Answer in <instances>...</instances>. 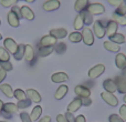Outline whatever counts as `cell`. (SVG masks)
Returning <instances> with one entry per match:
<instances>
[{
	"label": "cell",
	"mask_w": 126,
	"mask_h": 122,
	"mask_svg": "<svg viewBox=\"0 0 126 122\" xmlns=\"http://www.w3.org/2000/svg\"><path fill=\"white\" fill-rule=\"evenodd\" d=\"M54 50L57 51L58 53H64L66 51V44L63 43V42H59V43L55 44Z\"/></svg>",
	"instance_id": "cell-38"
},
{
	"label": "cell",
	"mask_w": 126,
	"mask_h": 122,
	"mask_svg": "<svg viewBox=\"0 0 126 122\" xmlns=\"http://www.w3.org/2000/svg\"><path fill=\"white\" fill-rule=\"evenodd\" d=\"M75 122H86V119L83 114H80V116L75 117Z\"/></svg>",
	"instance_id": "cell-50"
},
{
	"label": "cell",
	"mask_w": 126,
	"mask_h": 122,
	"mask_svg": "<svg viewBox=\"0 0 126 122\" xmlns=\"http://www.w3.org/2000/svg\"><path fill=\"white\" fill-rule=\"evenodd\" d=\"M83 105V102H82V99L79 98V97H76L75 99H73V100L71 101V102L67 104V112H70V113H74V112L79 111L80 110V108Z\"/></svg>",
	"instance_id": "cell-9"
},
{
	"label": "cell",
	"mask_w": 126,
	"mask_h": 122,
	"mask_svg": "<svg viewBox=\"0 0 126 122\" xmlns=\"http://www.w3.org/2000/svg\"><path fill=\"white\" fill-rule=\"evenodd\" d=\"M31 101L29 100L28 98L27 99H24V100H22V101H18V103H17V108H18V110H23V109H27V108H29L31 105Z\"/></svg>",
	"instance_id": "cell-36"
},
{
	"label": "cell",
	"mask_w": 126,
	"mask_h": 122,
	"mask_svg": "<svg viewBox=\"0 0 126 122\" xmlns=\"http://www.w3.org/2000/svg\"><path fill=\"white\" fill-rule=\"evenodd\" d=\"M18 112V108H17V104L12 102H7V103H3V111H2V114L6 116L7 118H10L13 113H17Z\"/></svg>",
	"instance_id": "cell-11"
},
{
	"label": "cell",
	"mask_w": 126,
	"mask_h": 122,
	"mask_svg": "<svg viewBox=\"0 0 126 122\" xmlns=\"http://www.w3.org/2000/svg\"><path fill=\"white\" fill-rule=\"evenodd\" d=\"M1 39H2V35L0 33V41H1Z\"/></svg>",
	"instance_id": "cell-57"
},
{
	"label": "cell",
	"mask_w": 126,
	"mask_h": 122,
	"mask_svg": "<svg viewBox=\"0 0 126 122\" xmlns=\"http://www.w3.org/2000/svg\"><path fill=\"white\" fill-rule=\"evenodd\" d=\"M82 102H83V105H85V107H90V105L92 104L91 98H83L82 99Z\"/></svg>",
	"instance_id": "cell-48"
},
{
	"label": "cell",
	"mask_w": 126,
	"mask_h": 122,
	"mask_svg": "<svg viewBox=\"0 0 126 122\" xmlns=\"http://www.w3.org/2000/svg\"><path fill=\"white\" fill-rule=\"evenodd\" d=\"M84 21H83L82 17H81V15L79 13L78 16L75 17V19H74V22H73V27L74 29H75V31H80L82 30L83 28H84Z\"/></svg>",
	"instance_id": "cell-32"
},
{
	"label": "cell",
	"mask_w": 126,
	"mask_h": 122,
	"mask_svg": "<svg viewBox=\"0 0 126 122\" xmlns=\"http://www.w3.org/2000/svg\"><path fill=\"white\" fill-rule=\"evenodd\" d=\"M69 80V76L65 72H55L51 76V81L53 83H63Z\"/></svg>",
	"instance_id": "cell-17"
},
{
	"label": "cell",
	"mask_w": 126,
	"mask_h": 122,
	"mask_svg": "<svg viewBox=\"0 0 126 122\" xmlns=\"http://www.w3.org/2000/svg\"><path fill=\"white\" fill-rule=\"evenodd\" d=\"M3 48L8 51L10 55H15L18 49V43L12 39V38H6L3 40Z\"/></svg>",
	"instance_id": "cell-8"
},
{
	"label": "cell",
	"mask_w": 126,
	"mask_h": 122,
	"mask_svg": "<svg viewBox=\"0 0 126 122\" xmlns=\"http://www.w3.org/2000/svg\"><path fill=\"white\" fill-rule=\"evenodd\" d=\"M104 72H105V65L102 64V63H98V64H95L93 68H91L89 70L87 76H89L90 79H96L102 76Z\"/></svg>",
	"instance_id": "cell-4"
},
{
	"label": "cell",
	"mask_w": 126,
	"mask_h": 122,
	"mask_svg": "<svg viewBox=\"0 0 126 122\" xmlns=\"http://www.w3.org/2000/svg\"><path fill=\"white\" fill-rule=\"evenodd\" d=\"M24 47H26V44H18V49L16 51V53L13 55V58L17 61H21L24 58Z\"/></svg>",
	"instance_id": "cell-31"
},
{
	"label": "cell",
	"mask_w": 126,
	"mask_h": 122,
	"mask_svg": "<svg viewBox=\"0 0 126 122\" xmlns=\"http://www.w3.org/2000/svg\"><path fill=\"white\" fill-rule=\"evenodd\" d=\"M0 26H1V20H0Z\"/></svg>",
	"instance_id": "cell-59"
},
{
	"label": "cell",
	"mask_w": 126,
	"mask_h": 122,
	"mask_svg": "<svg viewBox=\"0 0 126 122\" xmlns=\"http://www.w3.org/2000/svg\"><path fill=\"white\" fill-rule=\"evenodd\" d=\"M115 64L120 70L126 69V56L122 52H118L115 57Z\"/></svg>",
	"instance_id": "cell-22"
},
{
	"label": "cell",
	"mask_w": 126,
	"mask_h": 122,
	"mask_svg": "<svg viewBox=\"0 0 126 122\" xmlns=\"http://www.w3.org/2000/svg\"><path fill=\"white\" fill-rule=\"evenodd\" d=\"M92 16H100L103 15L105 12V7L103 6L100 2H93V3H90L89 7L86 9Z\"/></svg>",
	"instance_id": "cell-5"
},
{
	"label": "cell",
	"mask_w": 126,
	"mask_h": 122,
	"mask_svg": "<svg viewBox=\"0 0 126 122\" xmlns=\"http://www.w3.org/2000/svg\"><path fill=\"white\" fill-rule=\"evenodd\" d=\"M61 6V2L59 0H48L43 3V10L44 11H54V10H58Z\"/></svg>",
	"instance_id": "cell-13"
},
{
	"label": "cell",
	"mask_w": 126,
	"mask_h": 122,
	"mask_svg": "<svg viewBox=\"0 0 126 122\" xmlns=\"http://www.w3.org/2000/svg\"><path fill=\"white\" fill-rule=\"evenodd\" d=\"M69 40L73 43H79L82 41V33L79 31H73L69 35Z\"/></svg>",
	"instance_id": "cell-33"
},
{
	"label": "cell",
	"mask_w": 126,
	"mask_h": 122,
	"mask_svg": "<svg viewBox=\"0 0 126 122\" xmlns=\"http://www.w3.org/2000/svg\"><path fill=\"white\" fill-rule=\"evenodd\" d=\"M38 122H51V117L44 116V117H42V118H40L39 120H38Z\"/></svg>",
	"instance_id": "cell-51"
},
{
	"label": "cell",
	"mask_w": 126,
	"mask_h": 122,
	"mask_svg": "<svg viewBox=\"0 0 126 122\" xmlns=\"http://www.w3.org/2000/svg\"><path fill=\"white\" fill-rule=\"evenodd\" d=\"M0 91H1L7 98H9V99L15 98V97H13L15 90H12V87H11L9 83H1V84H0Z\"/></svg>",
	"instance_id": "cell-23"
},
{
	"label": "cell",
	"mask_w": 126,
	"mask_h": 122,
	"mask_svg": "<svg viewBox=\"0 0 126 122\" xmlns=\"http://www.w3.org/2000/svg\"><path fill=\"white\" fill-rule=\"evenodd\" d=\"M11 11H12V12H15L16 15H17L18 17L20 18V19L22 18V15H21V9H20V7H18V6H13L12 8H11Z\"/></svg>",
	"instance_id": "cell-45"
},
{
	"label": "cell",
	"mask_w": 126,
	"mask_h": 122,
	"mask_svg": "<svg viewBox=\"0 0 126 122\" xmlns=\"http://www.w3.org/2000/svg\"><path fill=\"white\" fill-rule=\"evenodd\" d=\"M0 122H8V121H6V120H2V121H0Z\"/></svg>",
	"instance_id": "cell-58"
},
{
	"label": "cell",
	"mask_w": 126,
	"mask_h": 122,
	"mask_svg": "<svg viewBox=\"0 0 126 122\" xmlns=\"http://www.w3.org/2000/svg\"><path fill=\"white\" fill-rule=\"evenodd\" d=\"M7 20H8V23L10 27H13V28H18L20 26V18L16 15L12 11H9L7 13Z\"/></svg>",
	"instance_id": "cell-15"
},
{
	"label": "cell",
	"mask_w": 126,
	"mask_h": 122,
	"mask_svg": "<svg viewBox=\"0 0 126 122\" xmlns=\"http://www.w3.org/2000/svg\"><path fill=\"white\" fill-rule=\"evenodd\" d=\"M4 61H10V53L3 47H0V62H4Z\"/></svg>",
	"instance_id": "cell-34"
},
{
	"label": "cell",
	"mask_w": 126,
	"mask_h": 122,
	"mask_svg": "<svg viewBox=\"0 0 126 122\" xmlns=\"http://www.w3.org/2000/svg\"><path fill=\"white\" fill-rule=\"evenodd\" d=\"M3 101L2 100H0V117H1V114H2V111H3Z\"/></svg>",
	"instance_id": "cell-52"
},
{
	"label": "cell",
	"mask_w": 126,
	"mask_h": 122,
	"mask_svg": "<svg viewBox=\"0 0 126 122\" xmlns=\"http://www.w3.org/2000/svg\"><path fill=\"white\" fill-rule=\"evenodd\" d=\"M65 118H66V120L69 122H75V118H74L73 113H70V112H66V113L64 114Z\"/></svg>",
	"instance_id": "cell-47"
},
{
	"label": "cell",
	"mask_w": 126,
	"mask_h": 122,
	"mask_svg": "<svg viewBox=\"0 0 126 122\" xmlns=\"http://www.w3.org/2000/svg\"><path fill=\"white\" fill-rule=\"evenodd\" d=\"M115 82H116V87H117V91L122 94H125L126 93V80L124 77H123V74L116 77Z\"/></svg>",
	"instance_id": "cell-19"
},
{
	"label": "cell",
	"mask_w": 126,
	"mask_h": 122,
	"mask_svg": "<svg viewBox=\"0 0 126 122\" xmlns=\"http://www.w3.org/2000/svg\"><path fill=\"white\" fill-rule=\"evenodd\" d=\"M19 1H21V0H19ZM24 1H26V0H24Z\"/></svg>",
	"instance_id": "cell-60"
},
{
	"label": "cell",
	"mask_w": 126,
	"mask_h": 122,
	"mask_svg": "<svg viewBox=\"0 0 126 122\" xmlns=\"http://www.w3.org/2000/svg\"><path fill=\"white\" fill-rule=\"evenodd\" d=\"M20 9H21V15H22V18H23V19L28 20V21L34 20V18H35L34 12H33L28 6H21Z\"/></svg>",
	"instance_id": "cell-18"
},
{
	"label": "cell",
	"mask_w": 126,
	"mask_h": 122,
	"mask_svg": "<svg viewBox=\"0 0 126 122\" xmlns=\"http://www.w3.org/2000/svg\"><path fill=\"white\" fill-rule=\"evenodd\" d=\"M123 3H124L125 6H126V0H123Z\"/></svg>",
	"instance_id": "cell-56"
},
{
	"label": "cell",
	"mask_w": 126,
	"mask_h": 122,
	"mask_svg": "<svg viewBox=\"0 0 126 122\" xmlns=\"http://www.w3.org/2000/svg\"><path fill=\"white\" fill-rule=\"evenodd\" d=\"M41 114H42V108L40 107V105H35L30 113V118H31V120H32V122L39 120Z\"/></svg>",
	"instance_id": "cell-28"
},
{
	"label": "cell",
	"mask_w": 126,
	"mask_h": 122,
	"mask_svg": "<svg viewBox=\"0 0 126 122\" xmlns=\"http://www.w3.org/2000/svg\"><path fill=\"white\" fill-rule=\"evenodd\" d=\"M117 30H118V24L116 23L114 20H110L107 21L106 23V35L107 37H112L113 35L117 33Z\"/></svg>",
	"instance_id": "cell-20"
},
{
	"label": "cell",
	"mask_w": 126,
	"mask_h": 122,
	"mask_svg": "<svg viewBox=\"0 0 126 122\" xmlns=\"http://www.w3.org/2000/svg\"><path fill=\"white\" fill-rule=\"evenodd\" d=\"M58 43V40L51 35H47L41 38L39 41V47H55Z\"/></svg>",
	"instance_id": "cell-10"
},
{
	"label": "cell",
	"mask_w": 126,
	"mask_h": 122,
	"mask_svg": "<svg viewBox=\"0 0 126 122\" xmlns=\"http://www.w3.org/2000/svg\"><path fill=\"white\" fill-rule=\"evenodd\" d=\"M90 4V0H76L74 3V9L76 12H82V11L86 10L87 7Z\"/></svg>",
	"instance_id": "cell-25"
},
{
	"label": "cell",
	"mask_w": 126,
	"mask_h": 122,
	"mask_svg": "<svg viewBox=\"0 0 126 122\" xmlns=\"http://www.w3.org/2000/svg\"><path fill=\"white\" fill-rule=\"evenodd\" d=\"M19 0H0V3L4 8H12L13 6H17Z\"/></svg>",
	"instance_id": "cell-37"
},
{
	"label": "cell",
	"mask_w": 126,
	"mask_h": 122,
	"mask_svg": "<svg viewBox=\"0 0 126 122\" xmlns=\"http://www.w3.org/2000/svg\"><path fill=\"white\" fill-rule=\"evenodd\" d=\"M103 47H104L105 50L110 51V52H113V53H118L121 50V46L117 43H115V42L113 41H104V43H103Z\"/></svg>",
	"instance_id": "cell-21"
},
{
	"label": "cell",
	"mask_w": 126,
	"mask_h": 122,
	"mask_svg": "<svg viewBox=\"0 0 126 122\" xmlns=\"http://www.w3.org/2000/svg\"><path fill=\"white\" fill-rule=\"evenodd\" d=\"M123 77H124V78H125V80H126V69H125V72H124V73H123Z\"/></svg>",
	"instance_id": "cell-55"
},
{
	"label": "cell",
	"mask_w": 126,
	"mask_h": 122,
	"mask_svg": "<svg viewBox=\"0 0 126 122\" xmlns=\"http://www.w3.org/2000/svg\"><path fill=\"white\" fill-rule=\"evenodd\" d=\"M67 91H69V87H67V85H65V84L60 85L54 93V99L55 100H62L67 94Z\"/></svg>",
	"instance_id": "cell-24"
},
{
	"label": "cell",
	"mask_w": 126,
	"mask_h": 122,
	"mask_svg": "<svg viewBox=\"0 0 126 122\" xmlns=\"http://www.w3.org/2000/svg\"><path fill=\"white\" fill-rule=\"evenodd\" d=\"M57 122H69L66 120L64 114H58L57 116Z\"/></svg>",
	"instance_id": "cell-49"
},
{
	"label": "cell",
	"mask_w": 126,
	"mask_h": 122,
	"mask_svg": "<svg viewBox=\"0 0 126 122\" xmlns=\"http://www.w3.org/2000/svg\"><path fill=\"white\" fill-rule=\"evenodd\" d=\"M103 88H104V91L110 92V93H115L117 91L116 82L113 79H105L103 81Z\"/></svg>",
	"instance_id": "cell-12"
},
{
	"label": "cell",
	"mask_w": 126,
	"mask_h": 122,
	"mask_svg": "<svg viewBox=\"0 0 126 122\" xmlns=\"http://www.w3.org/2000/svg\"><path fill=\"white\" fill-rule=\"evenodd\" d=\"M20 119H21V122H32L28 112H20Z\"/></svg>",
	"instance_id": "cell-40"
},
{
	"label": "cell",
	"mask_w": 126,
	"mask_h": 122,
	"mask_svg": "<svg viewBox=\"0 0 126 122\" xmlns=\"http://www.w3.org/2000/svg\"><path fill=\"white\" fill-rule=\"evenodd\" d=\"M27 98L31 101L32 103H40L41 102V96L40 93L34 89H28L26 91Z\"/></svg>",
	"instance_id": "cell-14"
},
{
	"label": "cell",
	"mask_w": 126,
	"mask_h": 122,
	"mask_svg": "<svg viewBox=\"0 0 126 122\" xmlns=\"http://www.w3.org/2000/svg\"><path fill=\"white\" fill-rule=\"evenodd\" d=\"M81 33H82V41L84 42V44H86V46H93L94 38H95L93 30H91L90 27H84L82 29V32Z\"/></svg>",
	"instance_id": "cell-2"
},
{
	"label": "cell",
	"mask_w": 126,
	"mask_h": 122,
	"mask_svg": "<svg viewBox=\"0 0 126 122\" xmlns=\"http://www.w3.org/2000/svg\"><path fill=\"white\" fill-rule=\"evenodd\" d=\"M27 2H28V3H32V2H34L35 0H26Z\"/></svg>",
	"instance_id": "cell-53"
},
{
	"label": "cell",
	"mask_w": 126,
	"mask_h": 122,
	"mask_svg": "<svg viewBox=\"0 0 126 122\" xmlns=\"http://www.w3.org/2000/svg\"><path fill=\"white\" fill-rule=\"evenodd\" d=\"M0 68L6 70V71L8 72V71H11V70L13 69V65L10 61H4V62H0Z\"/></svg>",
	"instance_id": "cell-39"
},
{
	"label": "cell",
	"mask_w": 126,
	"mask_h": 122,
	"mask_svg": "<svg viewBox=\"0 0 126 122\" xmlns=\"http://www.w3.org/2000/svg\"><path fill=\"white\" fill-rule=\"evenodd\" d=\"M13 97H15L18 101H22V100H24V99H27L26 91H23V90H21V89L15 90V92H13Z\"/></svg>",
	"instance_id": "cell-35"
},
{
	"label": "cell",
	"mask_w": 126,
	"mask_h": 122,
	"mask_svg": "<svg viewBox=\"0 0 126 122\" xmlns=\"http://www.w3.org/2000/svg\"><path fill=\"white\" fill-rule=\"evenodd\" d=\"M118 116H120L124 121H126V104H125V103L123 105H121V108H120V114H118Z\"/></svg>",
	"instance_id": "cell-43"
},
{
	"label": "cell",
	"mask_w": 126,
	"mask_h": 122,
	"mask_svg": "<svg viewBox=\"0 0 126 122\" xmlns=\"http://www.w3.org/2000/svg\"><path fill=\"white\" fill-rule=\"evenodd\" d=\"M54 51V47H39L38 48V56L40 58H44L50 56Z\"/></svg>",
	"instance_id": "cell-26"
},
{
	"label": "cell",
	"mask_w": 126,
	"mask_h": 122,
	"mask_svg": "<svg viewBox=\"0 0 126 122\" xmlns=\"http://www.w3.org/2000/svg\"><path fill=\"white\" fill-rule=\"evenodd\" d=\"M114 12L118 13V15H122V16H126V6L124 3H122L121 6H118L117 8H116V10L114 11Z\"/></svg>",
	"instance_id": "cell-42"
},
{
	"label": "cell",
	"mask_w": 126,
	"mask_h": 122,
	"mask_svg": "<svg viewBox=\"0 0 126 122\" xmlns=\"http://www.w3.org/2000/svg\"><path fill=\"white\" fill-rule=\"evenodd\" d=\"M6 78H7V71L0 68V84H1L2 81H3Z\"/></svg>",
	"instance_id": "cell-46"
},
{
	"label": "cell",
	"mask_w": 126,
	"mask_h": 122,
	"mask_svg": "<svg viewBox=\"0 0 126 122\" xmlns=\"http://www.w3.org/2000/svg\"><path fill=\"white\" fill-rule=\"evenodd\" d=\"M110 41H113L121 46V44L126 42V38L123 33H115V35H113L112 37H110Z\"/></svg>",
	"instance_id": "cell-30"
},
{
	"label": "cell",
	"mask_w": 126,
	"mask_h": 122,
	"mask_svg": "<svg viewBox=\"0 0 126 122\" xmlns=\"http://www.w3.org/2000/svg\"><path fill=\"white\" fill-rule=\"evenodd\" d=\"M101 98L105 103H107L111 107H117L118 105V99L114 93H110V92L103 91L101 93Z\"/></svg>",
	"instance_id": "cell-3"
},
{
	"label": "cell",
	"mask_w": 126,
	"mask_h": 122,
	"mask_svg": "<svg viewBox=\"0 0 126 122\" xmlns=\"http://www.w3.org/2000/svg\"><path fill=\"white\" fill-rule=\"evenodd\" d=\"M24 60L29 62L30 64H34L35 62V52L33 50V47L31 44H26L24 47Z\"/></svg>",
	"instance_id": "cell-6"
},
{
	"label": "cell",
	"mask_w": 126,
	"mask_h": 122,
	"mask_svg": "<svg viewBox=\"0 0 126 122\" xmlns=\"http://www.w3.org/2000/svg\"><path fill=\"white\" fill-rule=\"evenodd\" d=\"M107 2H109L110 6L117 8L118 6H121V4L123 3V0H107Z\"/></svg>",
	"instance_id": "cell-44"
},
{
	"label": "cell",
	"mask_w": 126,
	"mask_h": 122,
	"mask_svg": "<svg viewBox=\"0 0 126 122\" xmlns=\"http://www.w3.org/2000/svg\"><path fill=\"white\" fill-rule=\"evenodd\" d=\"M105 20H96L93 23V33L96 38L103 39L106 36V23Z\"/></svg>",
	"instance_id": "cell-1"
},
{
	"label": "cell",
	"mask_w": 126,
	"mask_h": 122,
	"mask_svg": "<svg viewBox=\"0 0 126 122\" xmlns=\"http://www.w3.org/2000/svg\"><path fill=\"white\" fill-rule=\"evenodd\" d=\"M123 101H124V103L126 104V93L124 94V97H123Z\"/></svg>",
	"instance_id": "cell-54"
},
{
	"label": "cell",
	"mask_w": 126,
	"mask_h": 122,
	"mask_svg": "<svg viewBox=\"0 0 126 122\" xmlns=\"http://www.w3.org/2000/svg\"><path fill=\"white\" fill-rule=\"evenodd\" d=\"M80 15H81V17H82L83 21H84L85 26H91V24L94 23L93 16H92L87 10H84V11H82V12H80Z\"/></svg>",
	"instance_id": "cell-27"
},
{
	"label": "cell",
	"mask_w": 126,
	"mask_h": 122,
	"mask_svg": "<svg viewBox=\"0 0 126 122\" xmlns=\"http://www.w3.org/2000/svg\"><path fill=\"white\" fill-rule=\"evenodd\" d=\"M112 20H114L118 26H123V27L126 26V16H122L116 12H113V15H112Z\"/></svg>",
	"instance_id": "cell-29"
},
{
	"label": "cell",
	"mask_w": 126,
	"mask_h": 122,
	"mask_svg": "<svg viewBox=\"0 0 126 122\" xmlns=\"http://www.w3.org/2000/svg\"><path fill=\"white\" fill-rule=\"evenodd\" d=\"M109 121L110 122H125L118 114H115V113L111 114V116L109 117Z\"/></svg>",
	"instance_id": "cell-41"
},
{
	"label": "cell",
	"mask_w": 126,
	"mask_h": 122,
	"mask_svg": "<svg viewBox=\"0 0 126 122\" xmlns=\"http://www.w3.org/2000/svg\"><path fill=\"white\" fill-rule=\"evenodd\" d=\"M49 35H51L52 37H54L57 40L60 39H64L67 36V30L64 28H55V29H51Z\"/></svg>",
	"instance_id": "cell-16"
},
{
	"label": "cell",
	"mask_w": 126,
	"mask_h": 122,
	"mask_svg": "<svg viewBox=\"0 0 126 122\" xmlns=\"http://www.w3.org/2000/svg\"><path fill=\"white\" fill-rule=\"evenodd\" d=\"M74 93L76 94V97H79L81 99L90 98L91 97V90L87 87H85V85L79 84V85H75V88H74Z\"/></svg>",
	"instance_id": "cell-7"
}]
</instances>
